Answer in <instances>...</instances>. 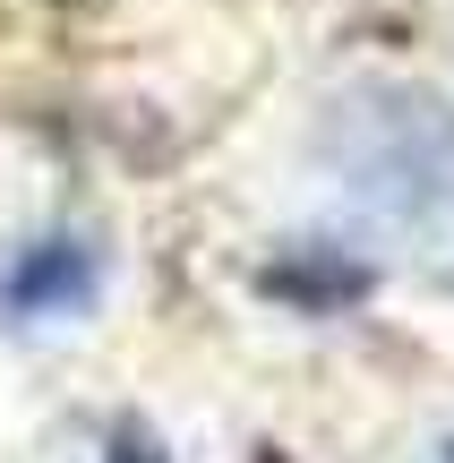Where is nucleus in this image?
<instances>
[{
  "instance_id": "obj_1",
  "label": "nucleus",
  "mask_w": 454,
  "mask_h": 463,
  "mask_svg": "<svg viewBox=\"0 0 454 463\" xmlns=\"http://www.w3.org/2000/svg\"><path fill=\"white\" fill-rule=\"evenodd\" d=\"M86 292H95V258H86L78 241H43L26 266H17V283H9L17 309H78Z\"/></svg>"
}]
</instances>
